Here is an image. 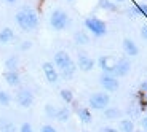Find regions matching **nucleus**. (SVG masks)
Instances as JSON below:
<instances>
[{
  "label": "nucleus",
  "mask_w": 147,
  "mask_h": 132,
  "mask_svg": "<svg viewBox=\"0 0 147 132\" xmlns=\"http://www.w3.org/2000/svg\"><path fill=\"white\" fill-rule=\"evenodd\" d=\"M2 132H19V131H16V127H15V124H13V123L5 121L3 123V131H2Z\"/></svg>",
  "instance_id": "obj_26"
},
{
  "label": "nucleus",
  "mask_w": 147,
  "mask_h": 132,
  "mask_svg": "<svg viewBox=\"0 0 147 132\" xmlns=\"http://www.w3.org/2000/svg\"><path fill=\"white\" fill-rule=\"evenodd\" d=\"M118 132H134V123L129 118H123L118 121Z\"/></svg>",
  "instance_id": "obj_14"
},
{
  "label": "nucleus",
  "mask_w": 147,
  "mask_h": 132,
  "mask_svg": "<svg viewBox=\"0 0 147 132\" xmlns=\"http://www.w3.org/2000/svg\"><path fill=\"white\" fill-rule=\"evenodd\" d=\"M15 19H16V24L26 32H30V30L37 29V26H38V16L29 7H24L21 11H18Z\"/></svg>",
  "instance_id": "obj_1"
},
{
  "label": "nucleus",
  "mask_w": 147,
  "mask_h": 132,
  "mask_svg": "<svg viewBox=\"0 0 147 132\" xmlns=\"http://www.w3.org/2000/svg\"><path fill=\"white\" fill-rule=\"evenodd\" d=\"M85 27L88 32H91L94 37H104L107 33V24L102 19L96 18V16H90V18L85 19Z\"/></svg>",
  "instance_id": "obj_3"
},
{
  "label": "nucleus",
  "mask_w": 147,
  "mask_h": 132,
  "mask_svg": "<svg viewBox=\"0 0 147 132\" xmlns=\"http://www.w3.org/2000/svg\"><path fill=\"white\" fill-rule=\"evenodd\" d=\"M3 78L10 86H18L19 83H21V75H19L16 70H7Z\"/></svg>",
  "instance_id": "obj_12"
},
{
  "label": "nucleus",
  "mask_w": 147,
  "mask_h": 132,
  "mask_svg": "<svg viewBox=\"0 0 147 132\" xmlns=\"http://www.w3.org/2000/svg\"><path fill=\"white\" fill-rule=\"evenodd\" d=\"M85 132H90V131H85Z\"/></svg>",
  "instance_id": "obj_38"
},
{
  "label": "nucleus",
  "mask_w": 147,
  "mask_h": 132,
  "mask_svg": "<svg viewBox=\"0 0 147 132\" xmlns=\"http://www.w3.org/2000/svg\"><path fill=\"white\" fill-rule=\"evenodd\" d=\"M138 8H139V13H141V15L147 18V3H138Z\"/></svg>",
  "instance_id": "obj_28"
},
{
  "label": "nucleus",
  "mask_w": 147,
  "mask_h": 132,
  "mask_svg": "<svg viewBox=\"0 0 147 132\" xmlns=\"http://www.w3.org/2000/svg\"><path fill=\"white\" fill-rule=\"evenodd\" d=\"M102 111H104V118H107V119H118L121 116V111L118 107H107Z\"/></svg>",
  "instance_id": "obj_15"
},
{
  "label": "nucleus",
  "mask_w": 147,
  "mask_h": 132,
  "mask_svg": "<svg viewBox=\"0 0 147 132\" xmlns=\"http://www.w3.org/2000/svg\"><path fill=\"white\" fill-rule=\"evenodd\" d=\"M142 127L147 129V113H146V116L142 118Z\"/></svg>",
  "instance_id": "obj_33"
},
{
  "label": "nucleus",
  "mask_w": 147,
  "mask_h": 132,
  "mask_svg": "<svg viewBox=\"0 0 147 132\" xmlns=\"http://www.w3.org/2000/svg\"><path fill=\"white\" fill-rule=\"evenodd\" d=\"M13 37H15V32L10 27H5V29L0 30V43H8V41L13 40Z\"/></svg>",
  "instance_id": "obj_17"
},
{
  "label": "nucleus",
  "mask_w": 147,
  "mask_h": 132,
  "mask_svg": "<svg viewBox=\"0 0 147 132\" xmlns=\"http://www.w3.org/2000/svg\"><path fill=\"white\" fill-rule=\"evenodd\" d=\"M56 119L61 123H67L70 119V110L69 108H58V113H56Z\"/></svg>",
  "instance_id": "obj_19"
},
{
  "label": "nucleus",
  "mask_w": 147,
  "mask_h": 132,
  "mask_svg": "<svg viewBox=\"0 0 147 132\" xmlns=\"http://www.w3.org/2000/svg\"><path fill=\"white\" fill-rule=\"evenodd\" d=\"M45 113H47V116H50V118H56L58 108H55L51 103H47V105H45Z\"/></svg>",
  "instance_id": "obj_24"
},
{
  "label": "nucleus",
  "mask_w": 147,
  "mask_h": 132,
  "mask_svg": "<svg viewBox=\"0 0 147 132\" xmlns=\"http://www.w3.org/2000/svg\"><path fill=\"white\" fill-rule=\"evenodd\" d=\"M90 108H94V110H106L110 103V95L109 92L102 91V92H93L88 99Z\"/></svg>",
  "instance_id": "obj_4"
},
{
  "label": "nucleus",
  "mask_w": 147,
  "mask_h": 132,
  "mask_svg": "<svg viewBox=\"0 0 147 132\" xmlns=\"http://www.w3.org/2000/svg\"><path fill=\"white\" fill-rule=\"evenodd\" d=\"M19 132H34L32 124H30V123H22L21 127H19Z\"/></svg>",
  "instance_id": "obj_27"
},
{
  "label": "nucleus",
  "mask_w": 147,
  "mask_h": 132,
  "mask_svg": "<svg viewBox=\"0 0 147 132\" xmlns=\"http://www.w3.org/2000/svg\"><path fill=\"white\" fill-rule=\"evenodd\" d=\"M53 64H55L56 69H59L61 72H64L66 69H69L74 64V61L70 59V56L66 51H56L55 57H53Z\"/></svg>",
  "instance_id": "obj_5"
},
{
  "label": "nucleus",
  "mask_w": 147,
  "mask_h": 132,
  "mask_svg": "<svg viewBox=\"0 0 147 132\" xmlns=\"http://www.w3.org/2000/svg\"><path fill=\"white\" fill-rule=\"evenodd\" d=\"M11 95L7 91H0V105H10Z\"/></svg>",
  "instance_id": "obj_23"
},
{
  "label": "nucleus",
  "mask_w": 147,
  "mask_h": 132,
  "mask_svg": "<svg viewBox=\"0 0 147 132\" xmlns=\"http://www.w3.org/2000/svg\"><path fill=\"white\" fill-rule=\"evenodd\" d=\"M115 2H123V0H115Z\"/></svg>",
  "instance_id": "obj_36"
},
{
  "label": "nucleus",
  "mask_w": 147,
  "mask_h": 132,
  "mask_svg": "<svg viewBox=\"0 0 147 132\" xmlns=\"http://www.w3.org/2000/svg\"><path fill=\"white\" fill-rule=\"evenodd\" d=\"M99 7L104 8V10H107V11H115L117 10L115 3L114 2H110V0H99Z\"/></svg>",
  "instance_id": "obj_22"
},
{
  "label": "nucleus",
  "mask_w": 147,
  "mask_h": 132,
  "mask_svg": "<svg viewBox=\"0 0 147 132\" xmlns=\"http://www.w3.org/2000/svg\"><path fill=\"white\" fill-rule=\"evenodd\" d=\"M99 132H118V129H115V127H112V126H104L102 129H101Z\"/></svg>",
  "instance_id": "obj_30"
},
{
  "label": "nucleus",
  "mask_w": 147,
  "mask_h": 132,
  "mask_svg": "<svg viewBox=\"0 0 147 132\" xmlns=\"http://www.w3.org/2000/svg\"><path fill=\"white\" fill-rule=\"evenodd\" d=\"M42 70H43V75H45V78H47V81L50 85H56V83H58L59 72H58V69L55 67L53 62H43Z\"/></svg>",
  "instance_id": "obj_9"
},
{
  "label": "nucleus",
  "mask_w": 147,
  "mask_h": 132,
  "mask_svg": "<svg viewBox=\"0 0 147 132\" xmlns=\"http://www.w3.org/2000/svg\"><path fill=\"white\" fill-rule=\"evenodd\" d=\"M18 65H19V57H16V56H10L5 61V69L7 70H16Z\"/></svg>",
  "instance_id": "obj_20"
},
{
  "label": "nucleus",
  "mask_w": 147,
  "mask_h": 132,
  "mask_svg": "<svg viewBox=\"0 0 147 132\" xmlns=\"http://www.w3.org/2000/svg\"><path fill=\"white\" fill-rule=\"evenodd\" d=\"M30 46H32V43H30V41H24V43L21 45V48H19V49H21V51H27Z\"/></svg>",
  "instance_id": "obj_31"
},
{
  "label": "nucleus",
  "mask_w": 147,
  "mask_h": 132,
  "mask_svg": "<svg viewBox=\"0 0 147 132\" xmlns=\"http://www.w3.org/2000/svg\"><path fill=\"white\" fill-rule=\"evenodd\" d=\"M42 132H58V131H56L55 126H51V124H45L43 127H42Z\"/></svg>",
  "instance_id": "obj_29"
},
{
  "label": "nucleus",
  "mask_w": 147,
  "mask_h": 132,
  "mask_svg": "<svg viewBox=\"0 0 147 132\" xmlns=\"http://www.w3.org/2000/svg\"><path fill=\"white\" fill-rule=\"evenodd\" d=\"M121 46H123V51H125V54L129 56V57H136V56L139 54V48H138V45L134 43L131 38H123V41H121Z\"/></svg>",
  "instance_id": "obj_10"
},
{
  "label": "nucleus",
  "mask_w": 147,
  "mask_h": 132,
  "mask_svg": "<svg viewBox=\"0 0 147 132\" xmlns=\"http://www.w3.org/2000/svg\"><path fill=\"white\" fill-rule=\"evenodd\" d=\"M67 2H72V0H67Z\"/></svg>",
  "instance_id": "obj_37"
},
{
  "label": "nucleus",
  "mask_w": 147,
  "mask_h": 132,
  "mask_svg": "<svg viewBox=\"0 0 147 132\" xmlns=\"http://www.w3.org/2000/svg\"><path fill=\"white\" fill-rule=\"evenodd\" d=\"M74 38H75V43H77V45H88V43H90L88 33L83 32V30H78V32H75Z\"/></svg>",
  "instance_id": "obj_18"
},
{
  "label": "nucleus",
  "mask_w": 147,
  "mask_h": 132,
  "mask_svg": "<svg viewBox=\"0 0 147 132\" xmlns=\"http://www.w3.org/2000/svg\"><path fill=\"white\" fill-rule=\"evenodd\" d=\"M16 102H18L19 107H22V108H29V107H32L34 103V94L30 89L27 88H22L18 91V94H16Z\"/></svg>",
  "instance_id": "obj_7"
},
{
  "label": "nucleus",
  "mask_w": 147,
  "mask_h": 132,
  "mask_svg": "<svg viewBox=\"0 0 147 132\" xmlns=\"http://www.w3.org/2000/svg\"><path fill=\"white\" fill-rule=\"evenodd\" d=\"M5 2H8V3H13V2H15V0H5Z\"/></svg>",
  "instance_id": "obj_35"
},
{
  "label": "nucleus",
  "mask_w": 147,
  "mask_h": 132,
  "mask_svg": "<svg viewBox=\"0 0 147 132\" xmlns=\"http://www.w3.org/2000/svg\"><path fill=\"white\" fill-rule=\"evenodd\" d=\"M141 35H142L144 40H147V24H144L142 29H141Z\"/></svg>",
  "instance_id": "obj_32"
},
{
  "label": "nucleus",
  "mask_w": 147,
  "mask_h": 132,
  "mask_svg": "<svg viewBox=\"0 0 147 132\" xmlns=\"http://www.w3.org/2000/svg\"><path fill=\"white\" fill-rule=\"evenodd\" d=\"M50 24L55 30L61 32V30H66L70 24V18L64 10L58 8V10H53L51 16H50Z\"/></svg>",
  "instance_id": "obj_2"
},
{
  "label": "nucleus",
  "mask_w": 147,
  "mask_h": 132,
  "mask_svg": "<svg viewBox=\"0 0 147 132\" xmlns=\"http://www.w3.org/2000/svg\"><path fill=\"white\" fill-rule=\"evenodd\" d=\"M77 115L80 118V121L85 123V124H90L93 121V116H91V111L90 108H85V107H78L77 108Z\"/></svg>",
  "instance_id": "obj_13"
},
{
  "label": "nucleus",
  "mask_w": 147,
  "mask_h": 132,
  "mask_svg": "<svg viewBox=\"0 0 147 132\" xmlns=\"http://www.w3.org/2000/svg\"><path fill=\"white\" fill-rule=\"evenodd\" d=\"M98 65L102 69L104 73L107 75H114V72H112V65H109V57L107 56H101L99 61H98Z\"/></svg>",
  "instance_id": "obj_16"
},
{
  "label": "nucleus",
  "mask_w": 147,
  "mask_h": 132,
  "mask_svg": "<svg viewBox=\"0 0 147 132\" xmlns=\"http://www.w3.org/2000/svg\"><path fill=\"white\" fill-rule=\"evenodd\" d=\"M94 59H91L90 56H86V54H80L78 56V62H77V65H78V69L82 70V72H91L93 70V67H94Z\"/></svg>",
  "instance_id": "obj_11"
},
{
  "label": "nucleus",
  "mask_w": 147,
  "mask_h": 132,
  "mask_svg": "<svg viewBox=\"0 0 147 132\" xmlns=\"http://www.w3.org/2000/svg\"><path fill=\"white\" fill-rule=\"evenodd\" d=\"M141 91H144V92L147 91V81H142V85H141Z\"/></svg>",
  "instance_id": "obj_34"
},
{
  "label": "nucleus",
  "mask_w": 147,
  "mask_h": 132,
  "mask_svg": "<svg viewBox=\"0 0 147 132\" xmlns=\"http://www.w3.org/2000/svg\"><path fill=\"white\" fill-rule=\"evenodd\" d=\"M139 132H141V131H139Z\"/></svg>",
  "instance_id": "obj_39"
},
{
  "label": "nucleus",
  "mask_w": 147,
  "mask_h": 132,
  "mask_svg": "<svg viewBox=\"0 0 147 132\" xmlns=\"http://www.w3.org/2000/svg\"><path fill=\"white\" fill-rule=\"evenodd\" d=\"M61 99L64 100V102H67V103H72L74 102V94H72V91L70 89H61Z\"/></svg>",
  "instance_id": "obj_21"
},
{
  "label": "nucleus",
  "mask_w": 147,
  "mask_h": 132,
  "mask_svg": "<svg viewBox=\"0 0 147 132\" xmlns=\"http://www.w3.org/2000/svg\"><path fill=\"white\" fill-rule=\"evenodd\" d=\"M75 67H77V65H75V62H74L72 65L69 67V69H66V70H64V72H63V75H64L66 78H72V77H74V73H75Z\"/></svg>",
  "instance_id": "obj_25"
},
{
  "label": "nucleus",
  "mask_w": 147,
  "mask_h": 132,
  "mask_svg": "<svg viewBox=\"0 0 147 132\" xmlns=\"http://www.w3.org/2000/svg\"><path fill=\"white\" fill-rule=\"evenodd\" d=\"M131 70V61L126 57H121L118 59L117 62L112 65V72H114V77L120 78V77H126Z\"/></svg>",
  "instance_id": "obj_6"
},
{
  "label": "nucleus",
  "mask_w": 147,
  "mask_h": 132,
  "mask_svg": "<svg viewBox=\"0 0 147 132\" xmlns=\"http://www.w3.org/2000/svg\"><path fill=\"white\" fill-rule=\"evenodd\" d=\"M99 83L101 86L104 88L106 92H114L120 88V83H118V78L114 77V75H107V73H102V77L99 78Z\"/></svg>",
  "instance_id": "obj_8"
}]
</instances>
